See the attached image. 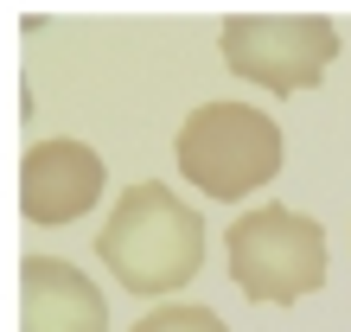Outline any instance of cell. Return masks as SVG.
I'll return each instance as SVG.
<instances>
[{
    "mask_svg": "<svg viewBox=\"0 0 351 332\" xmlns=\"http://www.w3.org/2000/svg\"><path fill=\"white\" fill-rule=\"evenodd\" d=\"M19 332H109V300L64 256L19 262Z\"/></svg>",
    "mask_w": 351,
    "mask_h": 332,
    "instance_id": "6",
    "label": "cell"
},
{
    "mask_svg": "<svg viewBox=\"0 0 351 332\" xmlns=\"http://www.w3.org/2000/svg\"><path fill=\"white\" fill-rule=\"evenodd\" d=\"M217 45L237 77L275 96H294V90H313L326 64L339 58V26L319 13H237L223 19Z\"/></svg>",
    "mask_w": 351,
    "mask_h": 332,
    "instance_id": "4",
    "label": "cell"
},
{
    "mask_svg": "<svg viewBox=\"0 0 351 332\" xmlns=\"http://www.w3.org/2000/svg\"><path fill=\"white\" fill-rule=\"evenodd\" d=\"M102 179H109V166H102L96 147L64 141V134L38 141L19 160V211L32 224H71L102 198Z\"/></svg>",
    "mask_w": 351,
    "mask_h": 332,
    "instance_id": "5",
    "label": "cell"
},
{
    "mask_svg": "<svg viewBox=\"0 0 351 332\" xmlns=\"http://www.w3.org/2000/svg\"><path fill=\"white\" fill-rule=\"evenodd\" d=\"M173 160L204 198L230 204L281 173V128L268 109H250V102H204L179 121Z\"/></svg>",
    "mask_w": 351,
    "mask_h": 332,
    "instance_id": "2",
    "label": "cell"
},
{
    "mask_svg": "<svg viewBox=\"0 0 351 332\" xmlns=\"http://www.w3.org/2000/svg\"><path fill=\"white\" fill-rule=\"evenodd\" d=\"M96 262H109V275L128 294H173L204 262V217L173 185L134 179L96 237Z\"/></svg>",
    "mask_w": 351,
    "mask_h": 332,
    "instance_id": "1",
    "label": "cell"
},
{
    "mask_svg": "<svg viewBox=\"0 0 351 332\" xmlns=\"http://www.w3.org/2000/svg\"><path fill=\"white\" fill-rule=\"evenodd\" d=\"M223 256H230V281L268 307H294L326 281V230L294 204L243 211L223 230Z\"/></svg>",
    "mask_w": 351,
    "mask_h": 332,
    "instance_id": "3",
    "label": "cell"
},
{
    "mask_svg": "<svg viewBox=\"0 0 351 332\" xmlns=\"http://www.w3.org/2000/svg\"><path fill=\"white\" fill-rule=\"evenodd\" d=\"M134 332H230V326H223L217 313H211V307H160V313H141V326Z\"/></svg>",
    "mask_w": 351,
    "mask_h": 332,
    "instance_id": "7",
    "label": "cell"
}]
</instances>
